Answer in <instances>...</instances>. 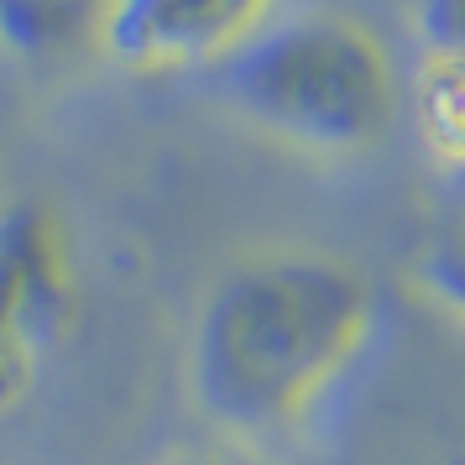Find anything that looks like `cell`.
<instances>
[{
  "label": "cell",
  "instance_id": "6da1fadb",
  "mask_svg": "<svg viewBox=\"0 0 465 465\" xmlns=\"http://www.w3.org/2000/svg\"><path fill=\"white\" fill-rule=\"evenodd\" d=\"M381 324L377 282L324 246H262L220 267L189 324V402L231 440H288L356 377Z\"/></svg>",
  "mask_w": 465,
  "mask_h": 465
},
{
  "label": "cell",
  "instance_id": "7a4b0ae2",
  "mask_svg": "<svg viewBox=\"0 0 465 465\" xmlns=\"http://www.w3.org/2000/svg\"><path fill=\"white\" fill-rule=\"evenodd\" d=\"M214 74L246 126L309 157H366L402 115L392 47L351 11L277 16Z\"/></svg>",
  "mask_w": 465,
  "mask_h": 465
},
{
  "label": "cell",
  "instance_id": "3957f363",
  "mask_svg": "<svg viewBox=\"0 0 465 465\" xmlns=\"http://www.w3.org/2000/svg\"><path fill=\"white\" fill-rule=\"evenodd\" d=\"M84 314L79 246L53 199L0 210V413L22 408Z\"/></svg>",
  "mask_w": 465,
  "mask_h": 465
},
{
  "label": "cell",
  "instance_id": "277c9868",
  "mask_svg": "<svg viewBox=\"0 0 465 465\" xmlns=\"http://www.w3.org/2000/svg\"><path fill=\"white\" fill-rule=\"evenodd\" d=\"M282 0H105L89 47L121 74H189L220 68L277 22Z\"/></svg>",
  "mask_w": 465,
  "mask_h": 465
},
{
  "label": "cell",
  "instance_id": "5b68a950",
  "mask_svg": "<svg viewBox=\"0 0 465 465\" xmlns=\"http://www.w3.org/2000/svg\"><path fill=\"white\" fill-rule=\"evenodd\" d=\"M105 0H0V53L16 64H58L94 37Z\"/></svg>",
  "mask_w": 465,
  "mask_h": 465
},
{
  "label": "cell",
  "instance_id": "8992f818",
  "mask_svg": "<svg viewBox=\"0 0 465 465\" xmlns=\"http://www.w3.org/2000/svg\"><path fill=\"white\" fill-rule=\"evenodd\" d=\"M413 282L455 330H465V225L423 241L413 256Z\"/></svg>",
  "mask_w": 465,
  "mask_h": 465
},
{
  "label": "cell",
  "instance_id": "52a82bcc",
  "mask_svg": "<svg viewBox=\"0 0 465 465\" xmlns=\"http://www.w3.org/2000/svg\"><path fill=\"white\" fill-rule=\"evenodd\" d=\"M413 32H419L429 64L465 68V0H419Z\"/></svg>",
  "mask_w": 465,
  "mask_h": 465
},
{
  "label": "cell",
  "instance_id": "ba28073f",
  "mask_svg": "<svg viewBox=\"0 0 465 465\" xmlns=\"http://www.w3.org/2000/svg\"><path fill=\"white\" fill-rule=\"evenodd\" d=\"M220 465H282V460H267V455H241V460H220Z\"/></svg>",
  "mask_w": 465,
  "mask_h": 465
},
{
  "label": "cell",
  "instance_id": "9c48e42d",
  "mask_svg": "<svg viewBox=\"0 0 465 465\" xmlns=\"http://www.w3.org/2000/svg\"><path fill=\"white\" fill-rule=\"evenodd\" d=\"M455 183H460V193H465V168H460V173H455Z\"/></svg>",
  "mask_w": 465,
  "mask_h": 465
}]
</instances>
